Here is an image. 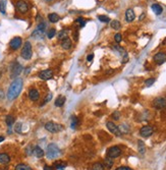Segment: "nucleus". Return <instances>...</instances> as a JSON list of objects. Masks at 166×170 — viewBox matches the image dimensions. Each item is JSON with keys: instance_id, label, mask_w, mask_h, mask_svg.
<instances>
[{"instance_id": "obj_1", "label": "nucleus", "mask_w": 166, "mask_h": 170, "mask_svg": "<svg viewBox=\"0 0 166 170\" xmlns=\"http://www.w3.org/2000/svg\"><path fill=\"white\" fill-rule=\"evenodd\" d=\"M23 85H24V82L20 78H17L13 81L10 84L8 89V92H7V98L8 100L12 101V100L16 99L18 97V95L20 94L23 90Z\"/></svg>"}, {"instance_id": "obj_2", "label": "nucleus", "mask_w": 166, "mask_h": 170, "mask_svg": "<svg viewBox=\"0 0 166 170\" xmlns=\"http://www.w3.org/2000/svg\"><path fill=\"white\" fill-rule=\"evenodd\" d=\"M60 155V149L55 144H49L46 149V156L48 159H56Z\"/></svg>"}, {"instance_id": "obj_3", "label": "nucleus", "mask_w": 166, "mask_h": 170, "mask_svg": "<svg viewBox=\"0 0 166 170\" xmlns=\"http://www.w3.org/2000/svg\"><path fill=\"white\" fill-rule=\"evenodd\" d=\"M20 55H22L23 58L26 59V60L31 59V57H32V55H33V51H32V45H31V43L29 41H27L26 43H25V45L23 46Z\"/></svg>"}, {"instance_id": "obj_4", "label": "nucleus", "mask_w": 166, "mask_h": 170, "mask_svg": "<svg viewBox=\"0 0 166 170\" xmlns=\"http://www.w3.org/2000/svg\"><path fill=\"white\" fill-rule=\"evenodd\" d=\"M23 71V66L18 62L14 61L10 65V78H17Z\"/></svg>"}, {"instance_id": "obj_5", "label": "nucleus", "mask_w": 166, "mask_h": 170, "mask_svg": "<svg viewBox=\"0 0 166 170\" xmlns=\"http://www.w3.org/2000/svg\"><path fill=\"white\" fill-rule=\"evenodd\" d=\"M62 128H63L62 125L53 122V121H49V122H47L45 124V129L49 131V132H52V134L58 132V131L62 130Z\"/></svg>"}, {"instance_id": "obj_6", "label": "nucleus", "mask_w": 166, "mask_h": 170, "mask_svg": "<svg viewBox=\"0 0 166 170\" xmlns=\"http://www.w3.org/2000/svg\"><path fill=\"white\" fill-rule=\"evenodd\" d=\"M120 154H121L120 148H118V147H116V146L111 147V148H109L107 151V156L109 158H111V159L117 158L118 156H120Z\"/></svg>"}, {"instance_id": "obj_7", "label": "nucleus", "mask_w": 166, "mask_h": 170, "mask_svg": "<svg viewBox=\"0 0 166 170\" xmlns=\"http://www.w3.org/2000/svg\"><path fill=\"white\" fill-rule=\"evenodd\" d=\"M154 132V129L152 126L150 125H145L142 128L140 129V134L143 137V138H149L150 136H152Z\"/></svg>"}, {"instance_id": "obj_8", "label": "nucleus", "mask_w": 166, "mask_h": 170, "mask_svg": "<svg viewBox=\"0 0 166 170\" xmlns=\"http://www.w3.org/2000/svg\"><path fill=\"white\" fill-rule=\"evenodd\" d=\"M39 78L43 81H48L51 80L53 78V70L52 69H45V70H42L39 73Z\"/></svg>"}, {"instance_id": "obj_9", "label": "nucleus", "mask_w": 166, "mask_h": 170, "mask_svg": "<svg viewBox=\"0 0 166 170\" xmlns=\"http://www.w3.org/2000/svg\"><path fill=\"white\" fill-rule=\"evenodd\" d=\"M22 44H23L22 38H20V37H14V38L10 41L9 45H10V48L12 50H17L18 48H20Z\"/></svg>"}, {"instance_id": "obj_10", "label": "nucleus", "mask_w": 166, "mask_h": 170, "mask_svg": "<svg viewBox=\"0 0 166 170\" xmlns=\"http://www.w3.org/2000/svg\"><path fill=\"white\" fill-rule=\"evenodd\" d=\"M106 125H107V128L110 130V132H112L113 134H115V136H117V137L121 136V132L119 131L118 126L115 125L112 121H108V122L106 123Z\"/></svg>"}, {"instance_id": "obj_11", "label": "nucleus", "mask_w": 166, "mask_h": 170, "mask_svg": "<svg viewBox=\"0 0 166 170\" xmlns=\"http://www.w3.org/2000/svg\"><path fill=\"white\" fill-rule=\"evenodd\" d=\"M16 8L20 13H26V12H28V10H29V5L26 1L20 0V1H17L16 2Z\"/></svg>"}, {"instance_id": "obj_12", "label": "nucleus", "mask_w": 166, "mask_h": 170, "mask_svg": "<svg viewBox=\"0 0 166 170\" xmlns=\"http://www.w3.org/2000/svg\"><path fill=\"white\" fill-rule=\"evenodd\" d=\"M153 105H154V107L157 108V109H163L164 107H166V100L161 97L156 98L153 102Z\"/></svg>"}, {"instance_id": "obj_13", "label": "nucleus", "mask_w": 166, "mask_h": 170, "mask_svg": "<svg viewBox=\"0 0 166 170\" xmlns=\"http://www.w3.org/2000/svg\"><path fill=\"white\" fill-rule=\"evenodd\" d=\"M154 61H155L157 64H163L166 61V54L164 52H159L154 56Z\"/></svg>"}, {"instance_id": "obj_14", "label": "nucleus", "mask_w": 166, "mask_h": 170, "mask_svg": "<svg viewBox=\"0 0 166 170\" xmlns=\"http://www.w3.org/2000/svg\"><path fill=\"white\" fill-rule=\"evenodd\" d=\"M29 97L32 101H37L40 97L39 91L36 90V89H31L30 92H29Z\"/></svg>"}, {"instance_id": "obj_15", "label": "nucleus", "mask_w": 166, "mask_h": 170, "mask_svg": "<svg viewBox=\"0 0 166 170\" xmlns=\"http://www.w3.org/2000/svg\"><path fill=\"white\" fill-rule=\"evenodd\" d=\"M135 17H136V14H135L134 10L132 8L126 9V11H125V20H126V22H133L135 20Z\"/></svg>"}, {"instance_id": "obj_16", "label": "nucleus", "mask_w": 166, "mask_h": 170, "mask_svg": "<svg viewBox=\"0 0 166 170\" xmlns=\"http://www.w3.org/2000/svg\"><path fill=\"white\" fill-rule=\"evenodd\" d=\"M33 154H34L35 156H36L37 158H42L44 156V151L42 150L41 148H40L39 146H36L34 148V150H33Z\"/></svg>"}, {"instance_id": "obj_17", "label": "nucleus", "mask_w": 166, "mask_h": 170, "mask_svg": "<svg viewBox=\"0 0 166 170\" xmlns=\"http://www.w3.org/2000/svg\"><path fill=\"white\" fill-rule=\"evenodd\" d=\"M151 8H152V10H153L154 12H155V14H157V15L161 14L162 11H163V8H162L161 5L156 4V3H155V4H152Z\"/></svg>"}, {"instance_id": "obj_18", "label": "nucleus", "mask_w": 166, "mask_h": 170, "mask_svg": "<svg viewBox=\"0 0 166 170\" xmlns=\"http://www.w3.org/2000/svg\"><path fill=\"white\" fill-rule=\"evenodd\" d=\"M10 161V157H9L7 154L5 153H1L0 154V163L1 164H7Z\"/></svg>"}, {"instance_id": "obj_19", "label": "nucleus", "mask_w": 166, "mask_h": 170, "mask_svg": "<svg viewBox=\"0 0 166 170\" xmlns=\"http://www.w3.org/2000/svg\"><path fill=\"white\" fill-rule=\"evenodd\" d=\"M71 40L70 39H65V40H63L62 42H61V47L63 48V49H65V50H68V49H70L71 48Z\"/></svg>"}, {"instance_id": "obj_20", "label": "nucleus", "mask_w": 166, "mask_h": 170, "mask_svg": "<svg viewBox=\"0 0 166 170\" xmlns=\"http://www.w3.org/2000/svg\"><path fill=\"white\" fill-rule=\"evenodd\" d=\"M44 33L45 32H42V31L37 29V30H35L34 32L32 33V37L33 38H35V39H42L44 36Z\"/></svg>"}, {"instance_id": "obj_21", "label": "nucleus", "mask_w": 166, "mask_h": 170, "mask_svg": "<svg viewBox=\"0 0 166 170\" xmlns=\"http://www.w3.org/2000/svg\"><path fill=\"white\" fill-rule=\"evenodd\" d=\"M64 103H65V97H63V96H59L55 100V106L56 107H62L64 105Z\"/></svg>"}, {"instance_id": "obj_22", "label": "nucleus", "mask_w": 166, "mask_h": 170, "mask_svg": "<svg viewBox=\"0 0 166 170\" xmlns=\"http://www.w3.org/2000/svg\"><path fill=\"white\" fill-rule=\"evenodd\" d=\"M48 20L51 23H57L58 20H60V16L57 13H50L48 15Z\"/></svg>"}, {"instance_id": "obj_23", "label": "nucleus", "mask_w": 166, "mask_h": 170, "mask_svg": "<svg viewBox=\"0 0 166 170\" xmlns=\"http://www.w3.org/2000/svg\"><path fill=\"white\" fill-rule=\"evenodd\" d=\"M118 128L121 134H127V132H130V126L127 124H125V123H122L121 125H119Z\"/></svg>"}, {"instance_id": "obj_24", "label": "nucleus", "mask_w": 166, "mask_h": 170, "mask_svg": "<svg viewBox=\"0 0 166 170\" xmlns=\"http://www.w3.org/2000/svg\"><path fill=\"white\" fill-rule=\"evenodd\" d=\"M138 149H139V153L140 154H145L146 152V147H145V144L143 141H138Z\"/></svg>"}, {"instance_id": "obj_25", "label": "nucleus", "mask_w": 166, "mask_h": 170, "mask_svg": "<svg viewBox=\"0 0 166 170\" xmlns=\"http://www.w3.org/2000/svg\"><path fill=\"white\" fill-rule=\"evenodd\" d=\"M68 38V31L67 30H62L60 33L58 34V39L59 40H65Z\"/></svg>"}, {"instance_id": "obj_26", "label": "nucleus", "mask_w": 166, "mask_h": 170, "mask_svg": "<svg viewBox=\"0 0 166 170\" xmlns=\"http://www.w3.org/2000/svg\"><path fill=\"white\" fill-rule=\"evenodd\" d=\"M15 170H33V169L29 165H27V164L20 163L15 166Z\"/></svg>"}, {"instance_id": "obj_27", "label": "nucleus", "mask_w": 166, "mask_h": 170, "mask_svg": "<svg viewBox=\"0 0 166 170\" xmlns=\"http://www.w3.org/2000/svg\"><path fill=\"white\" fill-rule=\"evenodd\" d=\"M0 12L2 14L6 13V1L5 0H0Z\"/></svg>"}, {"instance_id": "obj_28", "label": "nucleus", "mask_w": 166, "mask_h": 170, "mask_svg": "<svg viewBox=\"0 0 166 170\" xmlns=\"http://www.w3.org/2000/svg\"><path fill=\"white\" fill-rule=\"evenodd\" d=\"M14 117L13 116H11V115H7L6 116V118H5V122H6V124L8 125L9 127H11V125L14 123Z\"/></svg>"}, {"instance_id": "obj_29", "label": "nucleus", "mask_w": 166, "mask_h": 170, "mask_svg": "<svg viewBox=\"0 0 166 170\" xmlns=\"http://www.w3.org/2000/svg\"><path fill=\"white\" fill-rule=\"evenodd\" d=\"M110 26H111V28L112 29H114V30H119L120 27H121V25H120V23H119V20H112V22L110 23Z\"/></svg>"}, {"instance_id": "obj_30", "label": "nucleus", "mask_w": 166, "mask_h": 170, "mask_svg": "<svg viewBox=\"0 0 166 170\" xmlns=\"http://www.w3.org/2000/svg\"><path fill=\"white\" fill-rule=\"evenodd\" d=\"M78 122H79V120L76 116H71L70 117V126H71V128L72 129H76L77 125H78Z\"/></svg>"}, {"instance_id": "obj_31", "label": "nucleus", "mask_w": 166, "mask_h": 170, "mask_svg": "<svg viewBox=\"0 0 166 170\" xmlns=\"http://www.w3.org/2000/svg\"><path fill=\"white\" fill-rule=\"evenodd\" d=\"M104 164H105V166H106L107 168L112 167V165H113V160L111 159V158L107 157L105 160H104Z\"/></svg>"}, {"instance_id": "obj_32", "label": "nucleus", "mask_w": 166, "mask_h": 170, "mask_svg": "<svg viewBox=\"0 0 166 170\" xmlns=\"http://www.w3.org/2000/svg\"><path fill=\"white\" fill-rule=\"evenodd\" d=\"M98 20L102 23H109L110 22V18L106 15H98Z\"/></svg>"}, {"instance_id": "obj_33", "label": "nucleus", "mask_w": 166, "mask_h": 170, "mask_svg": "<svg viewBox=\"0 0 166 170\" xmlns=\"http://www.w3.org/2000/svg\"><path fill=\"white\" fill-rule=\"evenodd\" d=\"M55 34H56V30H55V29H50L47 33V37L49 39H52V38L55 36Z\"/></svg>"}, {"instance_id": "obj_34", "label": "nucleus", "mask_w": 166, "mask_h": 170, "mask_svg": "<svg viewBox=\"0 0 166 170\" xmlns=\"http://www.w3.org/2000/svg\"><path fill=\"white\" fill-rule=\"evenodd\" d=\"M92 170H104L103 164H101V163H95L93 165V168H92Z\"/></svg>"}, {"instance_id": "obj_35", "label": "nucleus", "mask_w": 166, "mask_h": 170, "mask_svg": "<svg viewBox=\"0 0 166 170\" xmlns=\"http://www.w3.org/2000/svg\"><path fill=\"white\" fill-rule=\"evenodd\" d=\"M46 24L44 22H41L39 25H38V27H37V29L38 30H40V31H42V32H45V30H46Z\"/></svg>"}, {"instance_id": "obj_36", "label": "nucleus", "mask_w": 166, "mask_h": 170, "mask_svg": "<svg viewBox=\"0 0 166 170\" xmlns=\"http://www.w3.org/2000/svg\"><path fill=\"white\" fill-rule=\"evenodd\" d=\"M154 83H155V79H152V78L145 81V85H146V87H151Z\"/></svg>"}, {"instance_id": "obj_37", "label": "nucleus", "mask_w": 166, "mask_h": 170, "mask_svg": "<svg viewBox=\"0 0 166 170\" xmlns=\"http://www.w3.org/2000/svg\"><path fill=\"white\" fill-rule=\"evenodd\" d=\"M22 123L20 122H17L16 124H15V126H14V130L16 131L17 134H20L22 132Z\"/></svg>"}, {"instance_id": "obj_38", "label": "nucleus", "mask_w": 166, "mask_h": 170, "mask_svg": "<svg viewBox=\"0 0 166 170\" xmlns=\"http://www.w3.org/2000/svg\"><path fill=\"white\" fill-rule=\"evenodd\" d=\"M54 166H55L56 169H58V170H64V168H65L64 163H55L54 164Z\"/></svg>"}, {"instance_id": "obj_39", "label": "nucleus", "mask_w": 166, "mask_h": 170, "mask_svg": "<svg viewBox=\"0 0 166 170\" xmlns=\"http://www.w3.org/2000/svg\"><path fill=\"white\" fill-rule=\"evenodd\" d=\"M76 22L78 23V24H80L81 27H85V25H86V20H85L83 17H79V18H77Z\"/></svg>"}, {"instance_id": "obj_40", "label": "nucleus", "mask_w": 166, "mask_h": 170, "mask_svg": "<svg viewBox=\"0 0 166 170\" xmlns=\"http://www.w3.org/2000/svg\"><path fill=\"white\" fill-rule=\"evenodd\" d=\"M114 40H115V42H116V43H120L121 40H122V38H121V35L120 34H116V35H115Z\"/></svg>"}, {"instance_id": "obj_41", "label": "nucleus", "mask_w": 166, "mask_h": 170, "mask_svg": "<svg viewBox=\"0 0 166 170\" xmlns=\"http://www.w3.org/2000/svg\"><path fill=\"white\" fill-rule=\"evenodd\" d=\"M33 150H34V149L32 148V146H28V148L26 149L27 155H32V154H33Z\"/></svg>"}, {"instance_id": "obj_42", "label": "nucleus", "mask_w": 166, "mask_h": 170, "mask_svg": "<svg viewBox=\"0 0 166 170\" xmlns=\"http://www.w3.org/2000/svg\"><path fill=\"white\" fill-rule=\"evenodd\" d=\"M112 116H113V118H114L115 120H118V119H119V116H120V114H119V112H118V111H115L114 113H113Z\"/></svg>"}, {"instance_id": "obj_43", "label": "nucleus", "mask_w": 166, "mask_h": 170, "mask_svg": "<svg viewBox=\"0 0 166 170\" xmlns=\"http://www.w3.org/2000/svg\"><path fill=\"white\" fill-rule=\"evenodd\" d=\"M51 99H52V94H51V93H49V94H48V96H47V98H46V99L44 100V103H43V104L48 103V102H49Z\"/></svg>"}, {"instance_id": "obj_44", "label": "nucleus", "mask_w": 166, "mask_h": 170, "mask_svg": "<svg viewBox=\"0 0 166 170\" xmlns=\"http://www.w3.org/2000/svg\"><path fill=\"white\" fill-rule=\"evenodd\" d=\"M115 170H133L132 168H130V167H126V166H121V167H118L117 169H115Z\"/></svg>"}, {"instance_id": "obj_45", "label": "nucleus", "mask_w": 166, "mask_h": 170, "mask_svg": "<svg viewBox=\"0 0 166 170\" xmlns=\"http://www.w3.org/2000/svg\"><path fill=\"white\" fill-rule=\"evenodd\" d=\"M93 58H94V55H93V54H90V55L87 57V60H88V61H92V60H93Z\"/></svg>"}, {"instance_id": "obj_46", "label": "nucleus", "mask_w": 166, "mask_h": 170, "mask_svg": "<svg viewBox=\"0 0 166 170\" xmlns=\"http://www.w3.org/2000/svg\"><path fill=\"white\" fill-rule=\"evenodd\" d=\"M43 170H54V169H53V167H51V166L45 165V166H44V169Z\"/></svg>"}, {"instance_id": "obj_47", "label": "nucleus", "mask_w": 166, "mask_h": 170, "mask_svg": "<svg viewBox=\"0 0 166 170\" xmlns=\"http://www.w3.org/2000/svg\"><path fill=\"white\" fill-rule=\"evenodd\" d=\"M73 36H74V40H78V32L74 33V35H73Z\"/></svg>"}, {"instance_id": "obj_48", "label": "nucleus", "mask_w": 166, "mask_h": 170, "mask_svg": "<svg viewBox=\"0 0 166 170\" xmlns=\"http://www.w3.org/2000/svg\"><path fill=\"white\" fill-rule=\"evenodd\" d=\"M3 141H4V137H0V143L3 142Z\"/></svg>"}, {"instance_id": "obj_49", "label": "nucleus", "mask_w": 166, "mask_h": 170, "mask_svg": "<svg viewBox=\"0 0 166 170\" xmlns=\"http://www.w3.org/2000/svg\"><path fill=\"white\" fill-rule=\"evenodd\" d=\"M46 1H51V0H46Z\"/></svg>"}]
</instances>
